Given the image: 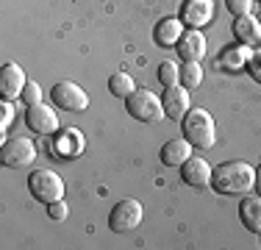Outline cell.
Instances as JSON below:
<instances>
[{
	"instance_id": "obj_13",
	"label": "cell",
	"mask_w": 261,
	"mask_h": 250,
	"mask_svg": "<svg viewBox=\"0 0 261 250\" xmlns=\"http://www.w3.org/2000/svg\"><path fill=\"white\" fill-rule=\"evenodd\" d=\"M86 147V139L78 128H61V134L56 136L53 150H56V159H78Z\"/></svg>"
},
{
	"instance_id": "obj_4",
	"label": "cell",
	"mask_w": 261,
	"mask_h": 250,
	"mask_svg": "<svg viewBox=\"0 0 261 250\" xmlns=\"http://www.w3.org/2000/svg\"><path fill=\"white\" fill-rule=\"evenodd\" d=\"M125 106H128V114L139 122H159L167 117L161 97L150 89H134L125 97Z\"/></svg>"
},
{
	"instance_id": "obj_19",
	"label": "cell",
	"mask_w": 261,
	"mask_h": 250,
	"mask_svg": "<svg viewBox=\"0 0 261 250\" xmlns=\"http://www.w3.org/2000/svg\"><path fill=\"white\" fill-rule=\"evenodd\" d=\"M239 222L250 234H261V195L258 197H245L239 203Z\"/></svg>"
},
{
	"instance_id": "obj_3",
	"label": "cell",
	"mask_w": 261,
	"mask_h": 250,
	"mask_svg": "<svg viewBox=\"0 0 261 250\" xmlns=\"http://www.w3.org/2000/svg\"><path fill=\"white\" fill-rule=\"evenodd\" d=\"M28 192L34 200L50 206L56 200H64V178L53 170H34L28 175Z\"/></svg>"
},
{
	"instance_id": "obj_5",
	"label": "cell",
	"mask_w": 261,
	"mask_h": 250,
	"mask_svg": "<svg viewBox=\"0 0 261 250\" xmlns=\"http://www.w3.org/2000/svg\"><path fill=\"white\" fill-rule=\"evenodd\" d=\"M142 217H145V209H142L139 200L125 197V200H120V203H114V209H111V214H109V228L114 231V234H130V231L139 228Z\"/></svg>"
},
{
	"instance_id": "obj_6",
	"label": "cell",
	"mask_w": 261,
	"mask_h": 250,
	"mask_svg": "<svg viewBox=\"0 0 261 250\" xmlns=\"http://www.w3.org/2000/svg\"><path fill=\"white\" fill-rule=\"evenodd\" d=\"M36 159V145L28 136H11L0 145V164L11 167V170H20V167L34 164Z\"/></svg>"
},
{
	"instance_id": "obj_10",
	"label": "cell",
	"mask_w": 261,
	"mask_h": 250,
	"mask_svg": "<svg viewBox=\"0 0 261 250\" xmlns=\"http://www.w3.org/2000/svg\"><path fill=\"white\" fill-rule=\"evenodd\" d=\"M25 122H28V128L34 131V134H56V131H59V114L45 103L28 106Z\"/></svg>"
},
{
	"instance_id": "obj_11",
	"label": "cell",
	"mask_w": 261,
	"mask_h": 250,
	"mask_svg": "<svg viewBox=\"0 0 261 250\" xmlns=\"http://www.w3.org/2000/svg\"><path fill=\"white\" fill-rule=\"evenodd\" d=\"M211 164L206 159H200V156H189V159L181 164V178L186 186H195V189H200V186H208L211 184Z\"/></svg>"
},
{
	"instance_id": "obj_1",
	"label": "cell",
	"mask_w": 261,
	"mask_h": 250,
	"mask_svg": "<svg viewBox=\"0 0 261 250\" xmlns=\"http://www.w3.org/2000/svg\"><path fill=\"white\" fill-rule=\"evenodd\" d=\"M211 186L220 195H247L250 189H256V167H250L247 161H225L211 175Z\"/></svg>"
},
{
	"instance_id": "obj_12",
	"label": "cell",
	"mask_w": 261,
	"mask_h": 250,
	"mask_svg": "<svg viewBox=\"0 0 261 250\" xmlns=\"http://www.w3.org/2000/svg\"><path fill=\"white\" fill-rule=\"evenodd\" d=\"M28 78H25V70H22L17 61H9V64H3V72H0V95L6 100H14L22 95V89H25Z\"/></svg>"
},
{
	"instance_id": "obj_20",
	"label": "cell",
	"mask_w": 261,
	"mask_h": 250,
	"mask_svg": "<svg viewBox=\"0 0 261 250\" xmlns=\"http://www.w3.org/2000/svg\"><path fill=\"white\" fill-rule=\"evenodd\" d=\"M134 89H136V84H134V78H130L128 72H114V75L109 78V92H111L114 97H122V100H125Z\"/></svg>"
},
{
	"instance_id": "obj_7",
	"label": "cell",
	"mask_w": 261,
	"mask_h": 250,
	"mask_svg": "<svg viewBox=\"0 0 261 250\" xmlns=\"http://www.w3.org/2000/svg\"><path fill=\"white\" fill-rule=\"evenodd\" d=\"M50 95H53V103L59 106V109L72 111V114H81V111H86V106H89V95H86L78 84H72V81H59L50 89Z\"/></svg>"
},
{
	"instance_id": "obj_2",
	"label": "cell",
	"mask_w": 261,
	"mask_h": 250,
	"mask_svg": "<svg viewBox=\"0 0 261 250\" xmlns=\"http://www.w3.org/2000/svg\"><path fill=\"white\" fill-rule=\"evenodd\" d=\"M181 125H184V136L195 147H200V150L214 147V142H217V122H214V114H211V111L195 106V109L186 111V117L181 120Z\"/></svg>"
},
{
	"instance_id": "obj_29",
	"label": "cell",
	"mask_w": 261,
	"mask_h": 250,
	"mask_svg": "<svg viewBox=\"0 0 261 250\" xmlns=\"http://www.w3.org/2000/svg\"><path fill=\"white\" fill-rule=\"evenodd\" d=\"M258 20H261V17H258Z\"/></svg>"
},
{
	"instance_id": "obj_23",
	"label": "cell",
	"mask_w": 261,
	"mask_h": 250,
	"mask_svg": "<svg viewBox=\"0 0 261 250\" xmlns=\"http://www.w3.org/2000/svg\"><path fill=\"white\" fill-rule=\"evenodd\" d=\"M20 100L25 106H36V103H42V86L39 84H34V81H28L25 84V89H22V95Z\"/></svg>"
},
{
	"instance_id": "obj_9",
	"label": "cell",
	"mask_w": 261,
	"mask_h": 250,
	"mask_svg": "<svg viewBox=\"0 0 261 250\" xmlns=\"http://www.w3.org/2000/svg\"><path fill=\"white\" fill-rule=\"evenodd\" d=\"M161 103H164V114L170 117L172 122H181L184 117H186V111L192 109L189 89H186L184 84L170 86V89H164V97H161Z\"/></svg>"
},
{
	"instance_id": "obj_26",
	"label": "cell",
	"mask_w": 261,
	"mask_h": 250,
	"mask_svg": "<svg viewBox=\"0 0 261 250\" xmlns=\"http://www.w3.org/2000/svg\"><path fill=\"white\" fill-rule=\"evenodd\" d=\"M67 214H70V209H67L64 200H56V203L47 206V217H50V220H56V222L67 220Z\"/></svg>"
},
{
	"instance_id": "obj_15",
	"label": "cell",
	"mask_w": 261,
	"mask_h": 250,
	"mask_svg": "<svg viewBox=\"0 0 261 250\" xmlns=\"http://www.w3.org/2000/svg\"><path fill=\"white\" fill-rule=\"evenodd\" d=\"M184 22L181 17H161L156 22V28H153V42H156L159 47H175L178 39L184 36Z\"/></svg>"
},
{
	"instance_id": "obj_18",
	"label": "cell",
	"mask_w": 261,
	"mask_h": 250,
	"mask_svg": "<svg viewBox=\"0 0 261 250\" xmlns=\"http://www.w3.org/2000/svg\"><path fill=\"white\" fill-rule=\"evenodd\" d=\"M253 56V47H245V45H233V47H225L220 53V67L228 72H239L247 67V61H250Z\"/></svg>"
},
{
	"instance_id": "obj_17",
	"label": "cell",
	"mask_w": 261,
	"mask_h": 250,
	"mask_svg": "<svg viewBox=\"0 0 261 250\" xmlns=\"http://www.w3.org/2000/svg\"><path fill=\"white\" fill-rule=\"evenodd\" d=\"M192 147L195 145H192L186 136H175V139L164 142V147H161V164L164 167H181L192 156Z\"/></svg>"
},
{
	"instance_id": "obj_27",
	"label": "cell",
	"mask_w": 261,
	"mask_h": 250,
	"mask_svg": "<svg viewBox=\"0 0 261 250\" xmlns=\"http://www.w3.org/2000/svg\"><path fill=\"white\" fill-rule=\"evenodd\" d=\"M247 70H250V75L261 84V50H256V53L250 56V61H247Z\"/></svg>"
},
{
	"instance_id": "obj_21",
	"label": "cell",
	"mask_w": 261,
	"mask_h": 250,
	"mask_svg": "<svg viewBox=\"0 0 261 250\" xmlns=\"http://www.w3.org/2000/svg\"><path fill=\"white\" fill-rule=\"evenodd\" d=\"M181 84L186 89H197L203 84V67L200 61H184L181 64Z\"/></svg>"
},
{
	"instance_id": "obj_24",
	"label": "cell",
	"mask_w": 261,
	"mask_h": 250,
	"mask_svg": "<svg viewBox=\"0 0 261 250\" xmlns=\"http://www.w3.org/2000/svg\"><path fill=\"white\" fill-rule=\"evenodd\" d=\"M253 3H256V0H225L228 11H231L233 17H245V14H250V11H253Z\"/></svg>"
},
{
	"instance_id": "obj_8",
	"label": "cell",
	"mask_w": 261,
	"mask_h": 250,
	"mask_svg": "<svg viewBox=\"0 0 261 250\" xmlns=\"http://www.w3.org/2000/svg\"><path fill=\"white\" fill-rule=\"evenodd\" d=\"M217 14L214 0H184L181 6V22L186 28H206Z\"/></svg>"
},
{
	"instance_id": "obj_14",
	"label": "cell",
	"mask_w": 261,
	"mask_h": 250,
	"mask_svg": "<svg viewBox=\"0 0 261 250\" xmlns=\"http://www.w3.org/2000/svg\"><path fill=\"white\" fill-rule=\"evenodd\" d=\"M175 50L184 61H200L206 56V36L200 34V28H186L184 36L178 39Z\"/></svg>"
},
{
	"instance_id": "obj_28",
	"label": "cell",
	"mask_w": 261,
	"mask_h": 250,
	"mask_svg": "<svg viewBox=\"0 0 261 250\" xmlns=\"http://www.w3.org/2000/svg\"><path fill=\"white\" fill-rule=\"evenodd\" d=\"M256 189H258V195H261V164L256 167Z\"/></svg>"
},
{
	"instance_id": "obj_25",
	"label": "cell",
	"mask_w": 261,
	"mask_h": 250,
	"mask_svg": "<svg viewBox=\"0 0 261 250\" xmlns=\"http://www.w3.org/2000/svg\"><path fill=\"white\" fill-rule=\"evenodd\" d=\"M11 120H14V106H11V100H6L3 97V103H0V131H9V125Z\"/></svg>"
},
{
	"instance_id": "obj_30",
	"label": "cell",
	"mask_w": 261,
	"mask_h": 250,
	"mask_svg": "<svg viewBox=\"0 0 261 250\" xmlns=\"http://www.w3.org/2000/svg\"><path fill=\"white\" fill-rule=\"evenodd\" d=\"M258 3H261V0H258Z\"/></svg>"
},
{
	"instance_id": "obj_16",
	"label": "cell",
	"mask_w": 261,
	"mask_h": 250,
	"mask_svg": "<svg viewBox=\"0 0 261 250\" xmlns=\"http://www.w3.org/2000/svg\"><path fill=\"white\" fill-rule=\"evenodd\" d=\"M233 36L239 45L245 47H256L261 45V20L253 14H245V17H236L233 20Z\"/></svg>"
},
{
	"instance_id": "obj_22",
	"label": "cell",
	"mask_w": 261,
	"mask_h": 250,
	"mask_svg": "<svg viewBox=\"0 0 261 250\" xmlns=\"http://www.w3.org/2000/svg\"><path fill=\"white\" fill-rule=\"evenodd\" d=\"M159 81H161V86H164V89L181 84V67L172 64V61H161V64H159Z\"/></svg>"
}]
</instances>
